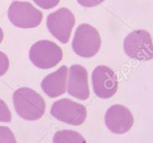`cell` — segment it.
Returning a JSON list of instances; mask_svg holds the SVG:
<instances>
[{"label": "cell", "instance_id": "obj_17", "mask_svg": "<svg viewBox=\"0 0 153 143\" xmlns=\"http://www.w3.org/2000/svg\"><path fill=\"white\" fill-rule=\"evenodd\" d=\"M76 1L83 7L92 8L102 3L104 0H76Z\"/></svg>", "mask_w": 153, "mask_h": 143}, {"label": "cell", "instance_id": "obj_11", "mask_svg": "<svg viewBox=\"0 0 153 143\" xmlns=\"http://www.w3.org/2000/svg\"><path fill=\"white\" fill-rule=\"evenodd\" d=\"M68 73V67L61 66L58 70L43 79L41 86L49 97L55 98L65 93L67 89Z\"/></svg>", "mask_w": 153, "mask_h": 143}, {"label": "cell", "instance_id": "obj_16", "mask_svg": "<svg viewBox=\"0 0 153 143\" xmlns=\"http://www.w3.org/2000/svg\"><path fill=\"white\" fill-rule=\"evenodd\" d=\"M9 68V60L7 55L0 51V77L4 75Z\"/></svg>", "mask_w": 153, "mask_h": 143}, {"label": "cell", "instance_id": "obj_4", "mask_svg": "<svg viewBox=\"0 0 153 143\" xmlns=\"http://www.w3.org/2000/svg\"><path fill=\"white\" fill-rule=\"evenodd\" d=\"M63 51L54 42L42 40L31 46L29 59L35 67L40 69H50L62 60Z\"/></svg>", "mask_w": 153, "mask_h": 143}, {"label": "cell", "instance_id": "obj_5", "mask_svg": "<svg viewBox=\"0 0 153 143\" xmlns=\"http://www.w3.org/2000/svg\"><path fill=\"white\" fill-rule=\"evenodd\" d=\"M8 17L13 25L18 28H36L41 24L43 15L30 2L14 1L8 10Z\"/></svg>", "mask_w": 153, "mask_h": 143}, {"label": "cell", "instance_id": "obj_7", "mask_svg": "<svg viewBox=\"0 0 153 143\" xmlns=\"http://www.w3.org/2000/svg\"><path fill=\"white\" fill-rule=\"evenodd\" d=\"M74 24V16L67 8H61L51 13L47 18L48 29L62 44L69 41Z\"/></svg>", "mask_w": 153, "mask_h": 143}, {"label": "cell", "instance_id": "obj_9", "mask_svg": "<svg viewBox=\"0 0 153 143\" xmlns=\"http://www.w3.org/2000/svg\"><path fill=\"white\" fill-rule=\"evenodd\" d=\"M133 122L132 113L123 105H113L105 114L106 127L115 134H124L129 132L133 126Z\"/></svg>", "mask_w": 153, "mask_h": 143}, {"label": "cell", "instance_id": "obj_2", "mask_svg": "<svg viewBox=\"0 0 153 143\" xmlns=\"http://www.w3.org/2000/svg\"><path fill=\"white\" fill-rule=\"evenodd\" d=\"M100 47V35L94 27L88 24L77 27L72 41V48L77 55L85 58H92L97 54Z\"/></svg>", "mask_w": 153, "mask_h": 143}, {"label": "cell", "instance_id": "obj_12", "mask_svg": "<svg viewBox=\"0 0 153 143\" xmlns=\"http://www.w3.org/2000/svg\"><path fill=\"white\" fill-rule=\"evenodd\" d=\"M54 142H86L84 137L76 132L72 130H61L54 134Z\"/></svg>", "mask_w": 153, "mask_h": 143}, {"label": "cell", "instance_id": "obj_3", "mask_svg": "<svg viewBox=\"0 0 153 143\" xmlns=\"http://www.w3.org/2000/svg\"><path fill=\"white\" fill-rule=\"evenodd\" d=\"M123 49L129 58L138 61L153 59V42L151 35L146 30H136L126 37Z\"/></svg>", "mask_w": 153, "mask_h": 143}, {"label": "cell", "instance_id": "obj_1", "mask_svg": "<svg viewBox=\"0 0 153 143\" xmlns=\"http://www.w3.org/2000/svg\"><path fill=\"white\" fill-rule=\"evenodd\" d=\"M15 110L19 116L28 121L41 119L45 112V102L34 90L22 87L13 94Z\"/></svg>", "mask_w": 153, "mask_h": 143}, {"label": "cell", "instance_id": "obj_14", "mask_svg": "<svg viewBox=\"0 0 153 143\" xmlns=\"http://www.w3.org/2000/svg\"><path fill=\"white\" fill-rule=\"evenodd\" d=\"M12 120V114L9 107L2 99H0V122H10Z\"/></svg>", "mask_w": 153, "mask_h": 143}, {"label": "cell", "instance_id": "obj_8", "mask_svg": "<svg viewBox=\"0 0 153 143\" xmlns=\"http://www.w3.org/2000/svg\"><path fill=\"white\" fill-rule=\"evenodd\" d=\"M92 84L94 92L101 99H109L118 90V79L114 71L106 66H97L93 71Z\"/></svg>", "mask_w": 153, "mask_h": 143}, {"label": "cell", "instance_id": "obj_18", "mask_svg": "<svg viewBox=\"0 0 153 143\" xmlns=\"http://www.w3.org/2000/svg\"><path fill=\"white\" fill-rule=\"evenodd\" d=\"M3 37H4L3 32H2V28H0V43L2 41V40H3Z\"/></svg>", "mask_w": 153, "mask_h": 143}, {"label": "cell", "instance_id": "obj_13", "mask_svg": "<svg viewBox=\"0 0 153 143\" xmlns=\"http://www.w3.org/2000/svg\"><path fill=\"white\" fill-rule=\"evenodd\" d=\"M0 142H16L14 134L9 128L0 126Z\"/></svg>", "mask_w": 153, "mask_h": 143}, {"label": "cell", "instance_id": "obj_10", "mask_svg": "<svg viewBox=\"0 0 153 143\" xmlns=\"http://www.w3.org/2000/svg\"><path fill=\"white\" fill-rule=\"evenodd\" d=\"M68 94L80 100H86L90 96L88 75L86 68L81 65L74 64L71 67L67 81Z\"/></svg>", "mask_w": 153, "mask_h": 143}, {"label": "cell", "instance_id": "obj_6", "mask_svg": "<svg viewBox=\"0 0 153 143\" xmlns=\"http://www.w3.org/2000/svg\"><path fill=\"white\" fill-rule=\"evenodd\" d=\"M51 114L61 122L72 126H80L87 118V110L80 103L65 98L53 103Z\"/></svg>", "mask_w": 153, "mask_h": 143}, {"label": "cell", "instance_id": "obj_15", "mask_svg": "<svg viewBox=\"0 0 153 143\" xmlns=\"http://www.w3.org/2000/svg\"><path fill=\"white\" fill-rule=\"evenodd\" d=\"M35 3L44 9H51L58 5L60 0H33Z\"/></svg>", "mask_w": 153, "mask_h": 143}]
</instances>
